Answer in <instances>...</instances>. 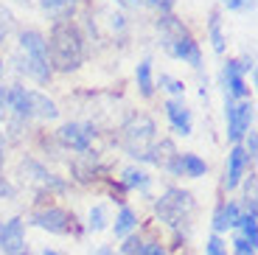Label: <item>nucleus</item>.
<instances>
[{"instance_id": "nucleus-5", "label": "nucleus", "mask_w": 258, "mask_h": 255, "mask_svg": "<svg viewBox=\"0 0 258 255\" xmlns=\"http://www.w3.org/2000/svg\"><path fill=\"white\" fill-rule=\"evenodd\" d=\"M6 98H9V107H12L23 121H28V118H48V121H53V118L59 115L56 104H53L48 96L37 93V90L6 87Z\"/></svg>"}, {"instance_id": "nucleus-13", "label": "nucleus", "mask_w": 258, "mask_h": 255, "mask_svg": "<svg viewBox=\"0 0 258 255\" xmlns=\"http://www.w3.org/2000/svg\"><path fill=\"white\" fill-rule=\"evenodd\" d=\"M247 152L241 146H236L230 154H227V177H225V188H236L244 174V166H247Z\"/></svg>"}, {"instance_id": "nucleus-34", "label": "nucleus", "mask_w": 258, "mask_h": 255, "mask_svg": "<svg viewBox=\"0 0 258 255\" xmlns=\"http://www.w3.org/2000/svg\"><path fill=\"white\" fill-rule=\"evenodd\" d=\"M0 197H12V185L6 182V177H3V171H0Z\"/></svg>"}, {"instance_id": "nucleus-37", "label": "nucleus", "mask_w": 258, "mask_h": 255, "mask_svg": "<svg viewBox=\"0 0 258 255\" xmlns=\"http://www.w3.org/2000/svg\"><path fill=\"white\" fill-rule=\"evenodd\" d=\"M42 255H56V252H53V249H45V252H42Z\"/></svg>"}, {"instance_id": "nucleus-1", "label": "nucleus", "mask_w": 258, "mask_h": 255, "mask_svg": "<svg viewBox=\"0 0 258 255\" xmlns=\"http://www.w3.org/2000/svg\"><path fill=\"white\" fill-rule=\"evenodd\" d=\"M45 48H48L51 68H56V71H62V73L76 71L79 65L84 62V37L71 20L56 23V26L51 28V37H48Z\"/></svg>"}, {"instance_id": "nucleus-25", "label": "nucleus", "mask_w": 258, "mask_h": 255, "mask_svg": "<svg viewBox=\"0 0 258 255\" xmlns=\"http://www.w3.org/2000/svg\"><path fill=\"white\" fill-rule=\"evenodd\" d=\"M143 252V241L141 238H126V241H123V255H141Z\"/></svg>"}, {"instance_id": "nucleus-9", "label": "nucleus", "mask_w": 258, "mask_h": 255, "mask_svg": "<svg viewBox=\"0 0 258 255\" xmlns=\"http://www.w3.org/2000/svg\"><path fill=\"white\" fill-rule=\"evenodd\" d=\"M0 249L6 255H28L26 249V236H23V222L12 219L0 227Z\"/></svg>"}, {"instance_id": "nucleus-4", "label": "nucleus", "mask_w": 258, "mask_h": 255, "mask_svg": "<svg viewBox=\"0 0 258 255\" xmlns=\"http://www.w3.org/2000/svg\"><path fill=\"white\" fill-rule=\"evenodd\" d=\"M20 48H23V71L34 79V82L45 84L51 82V59H48V48H45V37L39 31H23L20 37Z\"/></svg>"}, {"instance_id": "nucleus-22", "label": "nucleus", "mask_w": 258, "mask_h": 255, "mask_svg": "<svg viewBox=\"0 0 258 255\" xmlns=\"http://www.w3.org/2000/svg\"><path fill=\"white\" fill-rule=\"evenodd\" d=\"M211 42H213V51H216V53L225 51V37H222V20H219V14H211Z\"/></svg>"}, {"instance_id": "nucleus-30", "label": "nucleus", "mask_w": 258, "mask_h": 255, "mask_svg": "<svg viewBox=\"0 0 258 255\" xmlns=\"http://www.w3.org/2000/svg\"><path fill=\"white\" fill-rule=\"evenodd\" d=\"M143 3L155 6L157 12H163V14H168V12H171V6H174V0H143Z\"/></svg>"}, {"instance_id": "nucleus-27", "label": "nucleus", "mask_w": 258, "mask_h": 255, "mask_svg": "<svg viewBox=\"0 0 258 255\" xmlns=\"http://www.w3.org/2000/svg\"><path fill=\"white\" fill-rule=\"evenodd\" d=\"M205 255H227V252H225V244H222V238H219V236H211V238H208V249H205Z\"/></svg>"}, {"instance_id": "nucleus-16", "label": "nucleus", "mask_w": 258, "mask_h": 255, "mask_svg": "<svg viewBox=\"0 0 258 255\" xmlns=\"http://www.w3.org/2000/svg\"><path fill=\"white\" fill-rule=\"evenodd\" d=\"M225 87H227V101H233V98H241V96L247 93L244 79H241L236 62H227V68H225Z\"/></svg>"}, {"instance_id": "nucleus-20", "label": "nucleus", "mask_w": 258, "mask_h": 255, "mask_svg": "<svg viewBox=\"0 0 258 255\" xmlns=\"http://www.w3.org/2000/svg\"><path fill=\"white\" fill-rule=\"evenodd\" d=\"M138 87H141V96H152V90H155V84H152V62H141L138 65Z\"/></svg>"}, {"instance_id": "nucleus-23", "label": "nucleus", "mask_w": 258, "mask_h": 255, "mask_svg": "<svg viewBox=\"0 0 258 255\" xmlns=\"http://www.w3.org/2000/svg\"><path fill=\"white\" fill-rule=\"evenodd\" d=\"M123 185H126V188H146L149 177L141 168H126V171H123Z\"/></svg>"}, {"instance_id": "nucleus-24", "label": "nucleus", "mask_w": 258, "mask_h": 255, "mask_svg": "<svg viewBox=\"0 0 258 255\" xmlns=\"http://www.w3.org/2000/svg\"><path fill=\"white\" fill-rule=\"evenodd\" d=\"M104 224H107V211L101 205H96L90 211V230H104Z\"/></svg>"}, {"instance_id": "nucleus-14", "label": "nucleus", "mask_w": 258, "mask_h": 255, "mask_svg": "<svg viewBox=\"0 0 258 255\" xmlns=\"http://www.w3.org/2000/svg\"><path fill=\"white\" fill-rule=\"evenodd\" d=\"M166 115H168V121H171V126H174V132L191 135V112L182 107V101H168Z\"/></svg>"}, {"instance_id": "nucleus-8", "label": "nucleus", "mask_w": 258, "mask_h": 255, "mask_svg": "<svg viewBox=\"0 0 258 255\" xmlns=\"http://www.w3.org/2000/svg\"><path fill=\"white\" fill-rule=\"evenodd\" d=\"M93 138H96V129L90 123H64L59 129V141L73 152H87Z\"/></svg>"}, {"instance_id": "nucleus-33", "label": "nucleus", "mask_w": 258, "mask_h": 255, "mask_svg": "<svg viewBox=\"0 0 258 255\" xmlns=\"http://www.w3.org/2000/svg\"><path fill=\"white\" fill-rule=\"evenodd\" d=\"M141 255H166V252H163V247H160V244H146Z\"/></svg>"}, {"instance_id": "nucleus-15", "label": "nucleus", "mask_w": 258, "mask_h": 255, "mask_svg": "<svg viewBox=\"0 0 258 255\" xmlns=\"http://www.w3.org/2000/svg\"><path fill=\"white\" fill-rule=\"evenodd\" d=\"M239 205H233V202H227V205H222V208H216V213H213V230L216 233H222V230H230V227H236L239 224Z\"/></svg>"}, {"instance_id": "nucleus-32", "label": "nucleus", "mask_w": 258, "mask_h": 255, "mask_svg": "<svg viewBox=\"0 0 258 255\" xmlns=\"http://www.w3.org/2000/svg\"><path fill=\"white\" fill-rule=\"evenodd\" d=\"M247 157H255V152H258V141H255V132H250V138H247Z\"/></svg>"}, {"instance_id": "nucleus-28", "label": "nucleus", "mask_w": 258, "mask_h": 255, "mask_svg": "<svg viewBox=\"0 0 258 255\" xmlns=\"http://www.w3.org/2000/svg\"><path fill=\"white\" fill-rule=\"evenodd\" d=\"M233 249H236V255H255V247H252L247 238H241V236L233 241Z\"/></svg>"}, {"instance_id": "nucleus-10", "label": "nucleus", "mask_w": 258, "mask_h": 255, "mask_svg": "<svg viewBox=\"0 0 258 255\" xmlns=\"http://www.w3.org/2000/svg\"><path fill=\"white\" fill-rule=\"evenodd\" d=\"M34 224L42 230H48V233H71L73 227V216L68 211H62V208H48V211H39L34 213Z\"/></svg>"}, {"instance_id": "nucleus-26", "label": "nucleus", "mask_w": 258, "mask_h": 255, "mask_svg": "<svg viewBox=\"0 0 258 255\" xmlns=\"http://www.w3.org/2000/svg\"><path fill=\"white\" fill-rule=\"evenodd\" d=\"M160 84H166V90L168 93H174V96H182V93H185L182 82H177V79H171V76H160Z\"/></svg>"}, {"instance_id": "nucleus-36", "label": "nucleus", "mask_w": 258, "mask_h": 255, "mask_svg": "<svg viewBox=\"0 0 258 255\" xmlns=\"http://www.w3.org/2000/svg\"><path fill=\"white\" fill-rule=\"evenodd\" d=\"M96 255H115V252H112V249L110 247H101V249H98V252Z\"/></svg>"}, {"instance_id": "nucleus-3", "label": "nucleus", "mask_w": 258, "mask_h": 255, "mask_svg": "<svg viewBox=\"0 0 258 255\" xmlns=\"http://www.w3.org/2000/svg\"><path fill=\"white\" fill-rule=\"evenodd\" d=\"M155 146H157L155 121L146 118V115H132L123 126V149L138 160L155 163Z\"/></svg>"}, {"instance_id": "nucleus-2", "label": "nucleus", "mask_w": 258, "mask_h": 255, "mask_svg": "<svg viewBox=\"0 0 258 255\" xmlns=\"http://www.w3.org/2000/svg\"><path fill=\"white\" fill-rule=\"evenodd\" d=\"M157 31H160V39L166 45V51L171 53L174 59H182V62H191L194 68L202 65V56H200V45L194 42V37L188 34V28L182 26L177 17L171 14H163L157 20Z\"/></svg>"}, {"instance_id": "nucleus-18", "label": "nucleus", "mask_w": 258, "mask_h": 255, "mask_svg": "<svg viewBox=\"0 0 258 255\" xmlns=\"http://www.w3.org/2000/svg\"><path fill=\"white\" fill-rule=\"evenodd\" d=\"M42 3V9H45L48 14H53V17H59V23H64V17L73 12V6H76V0H39Z\"/></svg>"}, {"instance_id": "nucleus-21", "label": "nucleus", "mask_w": 258, "mask_h": 255, "mask_svg": "<svg viewBox=\"0 0 258 255\" xmlns=\"http://www.w3.org/2000/svg\"><path fill=\"white\" fill-rule=\"evenodd\" d=\"M135 224H138L135 213L129 211V208H121V213H118V219H115V236H126Z\"/></svg>"}, {"instance_id": "nucleus-19", "label": "nucleus", "mask_w": 258, "mask_h": 255, "mask_svg": "<svg viewBox=\"0 0 258 255\" xmlns=\"http://www.w3.org/2000/svg\"><path fill=\"white\" fill-rule=\"evenodd\" d=\"M236 227H241V238H247V241L255 247L258 241V230H255V208H250V213H244V216H239V224Z\"/></svg>"}, {"instance_id": "nucleus-17", "label": "nucleus", "mask_w": 258, "mask_h": 255, "mask_svg": "<svg viewBox=\"0 0 258 255\" xmlns=\"http://www.w3.org/2000/svg\"><path fill=\"white\" fill-rule=\"evenodd\" d=\"M177 166H180V174L185 171L188 177H202L205 174V160H200L197 154H180V160H177Z\"/></svg>"}, {"instance_id": "nucleus-31", "label": "nucleus", "mask_w": 258, "mask_h": 255, "mask_svg": "<svg viewBox=\"0 0 258 255\" xmlns=\"http://www.w3.org/2000/svg\"><path fill=\"white\" fill-rule=\"evenodd\" d=\"M225 3V9H233V12H239V9H250L252 0H222Z\"/></svg>"}, {"instance_id": "nucleus-29", "label": "nucleus", "mask_w": 258, "mask_h": 255, "mask_svg": "<svg viewBox=\"0 0 258 255\" xmlns=\"http://www.w3.org/2000/svg\"><path fill=\"white\" fill-rule=\"evenodd\" d=\"M9 31H12V14L6 9H0V39L6 37Z\"/></svg>"}, {"instance_id": "nucleus-7", "label": "nucleus", "mask_w": 258, "mask_h": 255, "mask_svg": "<svg viewBox=\"0 0 258 255\" xmlns=\"http://www.w3.org/2000/svg\"><path fill=\"white\" fill-rule=\"evenodd\" d=\"M250 121H252V104L250 101H241V104L227 101V138L233 143L241 141V135L247 132Z\"/></svg>"}, {"instance_id": "nucleus-35", "label": "nucleus", "mask_w": 258, "mask_h": 255, "mask_svg": "<svg viewBox=\"0 0 258 255\" xmlns=\"http://www.w3.org/2000/svg\"><path fill=\"white\" fill-rule=\"evenodd\" d=\"M115 3H121L123 9H138V6H143V0H115Z\"/></svg>"}, {"instance_id": "nucleus-12", "label": "nucleus", "mask_w": 258, "mask_h": 255, "mask_svg": "<svg viewBox=\"0 0 258 255\" xmlns=\"http://www.w3.org/2000/svg\"><path fill=\"white\" fill-rule=\"evenodd\" d=\"M23 171L26 174H34V177H28V182H34V185H39V188H42V191H62L64 185L59 182L56 177H53V174H48L45 168L42 166H37V163H34V160H28V163H23Z\"/></svg>"}, {"instance_id": "nucleus-6", "label": "nucleus", "mask_w": 258, "mask_h": 255, "mask_svg": "<svg viewBox=\"0 0 258 255\" xmlns=\"http://www.w3.org/2000/svg\"><path fill=\"white\" fill-rule=\"evenodd\" d=\"M157 216L163 219L166 224H171V227H177V224H182L188 216H191L194 211V199L188 191H180V188H168L166 194H163L160 199H157Z\"/></svg>"}, {"instance_id": "nucleus-11", "label": "nucleus", "mask_w": 258, "mask_h": 255, "mask_svg": "<svg viewBox=\"0 0 258 255\" xmlns=\"http://www.w3.org/2000/svg\"><path fill=\"white\" fill-rule=\"evenodd\" d=\"M23 126H26V121L9 107L6 90L0 87V138H6L9 143H14L20 138V132H23Z\"/></svg>"}]
</instances>
